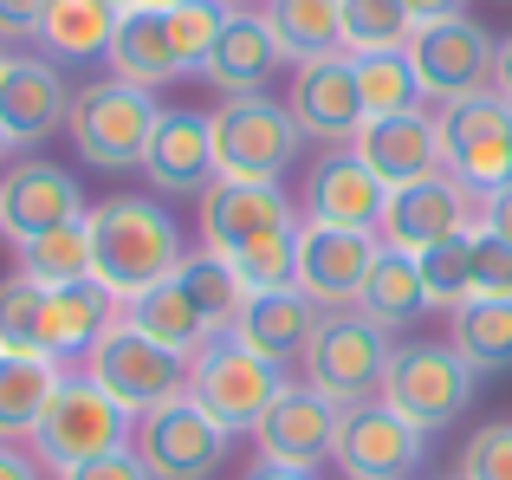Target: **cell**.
<instances>
[{
  "label": "cell",
  "instance_id": "6da1fadb",
  "mask_svg": "<svg viewBox=\"0 0 512 480\" xmlns=\"http://www.w3.org/2000/svg\"><path fill=\"white\" fill-rule=\"evenodd\" d=\"M85 221H91V279L104 292H117L124 305L169 286L175 266L188 260L175 215L150 195H117V202L91 208Z\"/></svg>",
  "mask_w": 512,
  "mask_h": 480
},
{
  "label": "cell",
  "instance_id": "7a4b0ae2",
  "mask_svg": "<svg viewBox=\"0 0 512 480\" xmlns=\"http://www.w3.org/2000/svg\"><path fill=\"white\" fill-rule=\"evenodd\" d=\"M279 396H286V364L260 357L253 344H240L234 331H221V338L188 364V403L227 435H253Z\"/></svg>",
  "mask_w": 512,
  "mask_h": 480
},
{
  "label": "cell",
  "instance_id": "3957f363",
  "mask_svg": "<svg viewBox=\"0 0 512 480\" xmlns=\"http://www.w3.org/2000/svg\"><path fill=\"white\" fill-rule=\"evenodd\" d=\"M130 435H137V409H124L104 383H91L85 370H78V377L59 383L52 409L39 416L33 461L52 468V474H72L78 461H98V455H111V448H130Z\"/></svg>",
  "mask_w": 512,
  "mask_h": 480
},
{
  "label": "cell",
  "instance_id": "277c9868",
  "mask_svg": "<svg viewBox=\"0 0 512 480\" xmlns=\"http://www.w3.org/2000/svg\"><path fill=\"white\" fill-rule=\"evenodd\" d=\"M156 124H163L156 91L124 85V78H98V85L72 91V117H65V130H72L78 156L91 169H143Z\"/></svg>",
  "mask_w": 512,
  "mask_h": 480
},
{
  "label": "cell",
  "instance_id": "5b68a950",
  "mask_svg": "<svg viewBox=\"0 0 512 480\" xmlns=\"http://www.w3.org/2000/svg\"><path fill=\"white\" fill-rule=\"evenodd\" d=\"M435 137H441V169L467 195L487 202V195L512 189V104L500 91H474V98L441 104Z\"/></svg>",
  "mask_w": 512,
  "mask_h": 480
},
{
  "label": "cell",
  "instance_id": "8992f818",
  "mask_svg": "<svg viewBox=\"0 0 512 480\" xmlns=\"http://www.w3.org/2000/svg\"><path fill=\"white\" fill-rule=\"evenodd\" d=\"M389 357H396V344H389L383 325H370L363 312H325L312 351H305V370H312L305 383L318 396H331L338 409H363L383 396Z\"/></svg>",
  "mask_w": 512,
  "mask_h": 480
},
{
  "label": "cell",
  "instance_id": "52a82bcc",
  "mask_svg": "<svg viewBox=\"0 0 512 480\" xmlns=\"http://www.w3.org/2000/svg\"><path fill=\"white\" fill-rule=\"evenodd\" d=\"M467 396H474V370H467V357L454 344H396L376 403H389L402 422L435 435L467 409Z\"/></svg>",
  "mask_w": 512,
  "mask_h": 480
},
{
  "label": "cell",
  "instance_id": "ba28073f",
  "mask_svg": "<svg viewBox=\"0 0 512 480\" xmlns=\"http://www.w3.org/2000/svg\"><path fill=\"white\" fill-rule=\"evenodd\" d=\"M299 150H305L299 124L273 98H227L214 111V156H221L227 182H279L299 163Z\"/></svg>",
  "mask_w": 512,
  "mask_h": 480
},
{
  "label": "cell",
  "instance_id": "9c48e42d",
  "mask_svg": "<svg viewBox=\"0 0 512 480\" xmlns=\"http://www.w3.org/2000/svg\"><path fill=\"white\" fill-rule=\"evenodd\" d=\"M85 377L104 383V390H111L124 409L150 416V409H163V403H175V396H188V357H175V351H163V344H150L143 331H130V325H111L98 344H91Z\"/></svg>",
  "mask_w": 512,
  "mask_h": 480
},
{
  "label": "cell",
  "instance_id": "30bf717a",
  "mask_svg": "<svg viewBox=\"0 0 512 480\" xmlns=\"http://www.w3.org/2000/svg\"><path fill=\"white\" fill-rule=\"evenodd\" d=\"M227 442H234V435L214 429L188 396L137 416V435H130V448H137V461L150 468V480H214V468L227 461Z\"/></svg>",
  "mask_w": 512,
  "mask_h": 480
},
{
  "label": "cell",
  "instance_id": "8fae6325",
  "mask_svg": "<svg viewBox=\"0 0 512 480\" xmlns=\"http://www.w3.org/2000/svg\"><path fill=\"white\" fill-rule=\"evenodd\" d=\"M493 46H500V39H493L480 20L454 13V20L415 26V39H409V65H415V78H422L428 98L454 104V98H474V91H487V85H493Z\"/></svg>",
  "mask_w": 512,
  "mask_h": 480
},
{
  "label": "cell",
  "instance_id": "7c38bea8",
  "mask_svg": "<svg viewBox=\"0 0 512 480\" xmlns=\"http://www.w3.org/2000/svg\"><path fill=\"white\" fill-rule=\"evenodd\" d=\"M85 189L72 182V169L46 163V156H13L0 169V234L20 247V240H39L65 221H85Z\"/></svg>",
  "mask_w": 512,
  "mask_h": 480
},
{
  "label": "cell",
  "instance_id": "4fadbf2b",
  "mask_svg": "<svg viewBox=\"0 0 512 480\" xmlns=\"http://www.w3.org/2000/svg\"><path fill=\"white\" fill-rule=\"evenodd\" d=\"M286 111L299 124L305 143H331L350 150V137L363 130V91H357V59L350 52H325V59H305L292 72Z\"/></svg>",
  "mask_w": 512,
  "mask_h": 480
},
{
  "label": "cell",
  "instance_id": "5bb4252c",
  "mask_svg": "<svg viewBox=\"0 0 512 480\" xmlns=\"http://www.w3.org/2000/svg\"><path fill=\"white\" fill-rule=\"evenodd\" d=\"M428 455V435L415 422H402L389 403H363L344 409V429L331 461L344 468V480H409Z\"/></svg>",
  "mask_w": 512,
  "mask_h": 480
},
{
  "label": "cell",
  "instance_id": "9a60e30c",
  "mask_svg": "<svg viewBox=\"0 0 512 480\" xmlns=\"http://www.w3.org/2000/svg\"><path fill=\"white\" fill-rule=\"evenodd\" d=\"M474 202H480V195H467L454 176L415 182V189H389L383 221H376V240H383V247H396V253H428V247H441V240L480 228V221H474Z\"/></svg>",
  "mask_w": 512,
  "mask_h": 480
},
{
  "label": "cell",
  "instance_id": "2e32d148",
  "mask_svg": "<svg viewBox=\"0 0 512 480\" xmlns=\"http://www.w3.org/2000/svg\"><path fill=\"white\" fill-rule=\"evenodd\" d=\"M279 228H299V208H292V195L279 182H227L221 176L201 195V247L221 253V260H234L240 247H253V240H266Z\"/></svg>",
  "mask_w": 512,
  "mask_h": 480
},
{
  "label": "cell",
  "instance_id": "e0dca14e",
  "mask_svg": "<svg viewBox=\"0 0 512 480\" xmlns=\"http://www.w3.org/2000/svg\"><path fill=\"white\" fill-rule=\"evenodd\" d=\"M338 429H344V409L331 403V396H318L312 383H286V396L260 416L253 442H260V461L318 468V461H331V448H338Z\"/></svg>",
  "mask_w": 512,
  "mask_h": 480
},
{
  "label": "cell",
  "instance_id": "ac0fdd59",
  "mask_svg": "<svg viewBox=\"0 0 512 480\" xmlns=\"http://www.w3.org/2000/svg\"><path fill=\"white\" fill-rule=\"evenodd\" d=\"M350 156H357V163L370 169L383 189H415V182L448 176V169H441L435 117H422V111H402V117H363V130L350 137Z\"/></svg>",
  "mask_w": 512,
  "mask_h": 480
},
{
  "label": "cell",
  "instance_id": "d6986e66",
  "mask_svg": "<svg viewBox=\"0 0 512 480\" xmlns=\"http://www.w3.org/2000/svg\"><path fill=\"white\" fill-rule=\"evenodd\" d=\"M383 240L376 234H344V228H299V292L318 305V312H350L370 279Z\"/></svg>",
  "mask_w": 512,
  "mask_h": 480
},
{
  "label": "cell",
  "instance_id": "ffe728a7",
  "mask_svg": "<svg viewBox=\"0 0 512 480\" xmlns=\"http://www.w3.org/2000/svg\"><path fill=\"white\" fill-rule=\"evenodd\" d=\"M143 176L156 195H208L221 182V156H214V117L201 111H163L150 150H143Z\"/></svg>",
  "mask_w": 512,
  "mask_h": 480
},
{
  "label": "cell",
  "instance_id": "44dd1931",
  "mask_svg": "<svg viewBox=\"0 0 512 480\" xmlns=\"http://www.w3.org/2000/svg\"><path fill=\"white\" fill-rule=\"evenodd\" d=\"M389 189L357 163L350 150H325L305 182V221L312 228H344V234H376Z\"/></svg>",
  "mask_w": 512,
  "mask_h": 480
},
{
  "label": "cell",
  "instance_id": "7402d4cb",
  "mask_svg": "<svg viewBox=\"0 0 512 480\" xmlns=\"http://www.w3.org/2000/svg\"><path fill=\"white\" fill-rule=\"evenodd\" d=\"M72 117V91H65L52 59H7L0 72V130L13 150H33Z\"/></svg>",
  "mask_w": 512,
  "mask_h": 480
},
{
  "label": "cell",
  "instance_id": "603a6c76",
  "mask_svg": "<svg viewBox=\"0 0 512 480\" xmlns=\"http://www.w3.org/2000/svg\"><path fill=\"white\" fill-rule=\"evenodd\" d=\"M117 312H124V299L104 292L98 279H85V286H46V312H39V357H52V364L78 357V364H85L91 344L117 325Z\"/></svg>",
  "mask_w": 512,
  "mask_h": 480
},
{
  "label": "cell",
  "instance_id": "cb8c5ba5",
  "mask_svg": "<svg viewBox=\"0 0 512 480\" xmlns=\"http://www.w3.org/2000/svg\"><path fill=\"white\" fill-rule=\"evenodd\" d=\"M279 39H273V26H266V13H227V26H221V39H214V52H208V65H201V78H208L221 98H260L266 91V78L279 72Z\"/></svg>",
  "mask_w": 512,
  "mask_h": 480
},
{
  "label": "cell",
  "instance_id": "d4e9b609",
  "mask_svg": "<svg viewBox=\"0 0 512 480\" xmlns=\"http://www.w3.org/2000/svg\"><path fill=\"white\" fill-rule=\"evenodd\" d=\"M111 78L124 85H143V91H163L175 78H188L182 52H175V33H169V7H124L117 13V39H111Z\"/></svg>",
  "mask_w": 512,
  "mask_h": 480
},
{
  "label": "cell",
  "instance_id": "484cf974",
  "mask_svg": "<svg viewBox=\"0 0 512 480\" xmlns=\"http://www.w3.org/2000/svg\"><path fill=\"white\" fill-rule=\"evenodd\" d=\"M318 325H325V312L305 292H253L234 318V338L253 344L260 357H273V364H292V357L312 351Z\"/></svg>",
  "mask_w": 512,
  "mask_h": 480
},
{
  "label": "cell",
  "instance_id": "4316f807",
  "mask_svg": "<svg viewBox=\"0 0 512 480\" xmlns=\"http://www.w3.org/2000/svg\"><path fill=\"white\" fill-rule=\"evenodd\" d=\"M124 325L130 331H143V338L150 344H163V351H175V357H188V364H195L201 351H208L214 338H221V331L208 325V318L195 312V305L182 299V286H156V292H143V299H130L124 305Z\"/></svg>",
  "mask_w": 512,
  "mask_h": 480
},
{
  "label": "cell",
  "instance_id": "83f0119b",
  "mask_svg": "<svg viewBox=\"0 0 512 480\" xmlns=\"http://www.w3.org/2000/svg\"><path fill=\"white\" fill-rule=\"evenodd\" d=\"M350 312H363L370 325H383V331L415 325V318L428 312V286H422L415 253H396V247L376 253V266H370V279H363V292H357V305H350Z\"/></svg>",
  "mask_w": 512,
  "mask_h": 480
},
{
  "label": "cell",
  "instance_id": "f1b7e54d",
  "mask_svg": "<svg viewBox=\"0 0 512 480\" xmlns=\"http://www.w3.org/2000/svg\"><path fill=\"white\" fill-rule=\"evenodd\" d=\"M65 370L52 357H0V442H33Z\"/></svg>",
  "mask_w": 512,
  "mask_h": 480
},
{
  "label": "cell",
  "instance_id": "f546056e",
  "mask_svg": "<svg viewBox=\"0 0 512 480\" xmlns=\"http://www.w3.org/2000/svg\"><path fill=\"white\" fill-rule=\"evenodd\" d=\"M266 26H273L286 59H325L344 52V7L338 0H266Z\"/></svg>",
  "mask_w": 512,
  "mask_h": 480
},
{
  "label": "cell",
  "instance_id": "4dcf8cb0",
  "mask_svg": "<svg viewBox=\"0 0 512 480\" xmlns=\"http://www.w3.org/2000/svg\"><path fill=\"white\" fill-rule=\"evenodd\" d=\"M117 39V7L111 0H52L46 26H39V46L46 59H98Z\"/></svg>",
  "mask_w": 512,
  "mask_h": 480
},
{
  "label": "cell",
  "instance_id": "1f68e13d",
  "mask_svg": "<svg viewBox=\"0 0 512 480\" xmlns=\"http://www.w3.org/2000/svg\"><path fill=\"white\" fill-rule=\"evenodd\" d=\"M175 286H182V299L195 305L201 318H208L214 331H234V318H240V305H247V286H240V273H234V260H221V253H188L182 266H175Z\"/></svg>",
  "mask_w": 512,
  "mask_h": 480
},
{
  "label": "cell",
  "instance_id": "d6a6232c",
  "mask_svg": "<svg viewBox=\"0 0 512 480\" xmlns=\"http://www.w3.org/2000/svg\"><path fill=\"white\" fill-rule=\"evenodd\" d=\"M454 351L467 357V370H512V299H474L454 312Z\"/></svg>",
  "mask_w": 512,
  "mask_h": 480
},
{
  "label": "cell",
  "instance_id": "836d02e7",
  "mask_svg": "<svg viewBox=\"0 0 512 480\" xmlns=\"http://www.w3.org/2000/svg\"><path fill=\"white\" fill-rule=\"evenodd\" d=\"M20 273L39 286H85L91 279V221H65V228L20 240Z\"/></svg>",
  "mask_w": 512,
  "mask_h": 480
},
{
  "label": "cell",
  "instance_id": "e575fe53",
  "mask_svg": "<svg viewBox=\"0 0 512 480\" xmlns=\"http://www.w3.org/2000/svg\"><path fill=\"white\" fill-rule=\"evenodd\" d=\"M357 91H363V117H402V111H422V98H428L409 52H363Z\"/></svg>",
  "mask_w": 512,
  "mask_h": 480
},
{
  "label": "cell",
  "instance_id": "d590c367",
  "mask_svg": "<svg viewBox=\"0 0 512 480\" xmlns=\"http://www.w3.org/2000/svg\"><path fill=\"white\" fill-rule=\"evenodd\" d=\"M344 7V52L363 59V52H409L415 39V13L402 0H338Z\"/></svg>",
  "mask_w": 512,
  "mask_h": 480
},
{
  "label": "cell",
  "instance_id": "8d00e7d4",
  "mask_svg": "<svg viewBox=\"0 0 512 480\" xmlns=\"http://www.w3.org/2000/svg\"><path fill=\"white\" fill-rule=\"evenodd\" d=\"M234 273L247 286V299L253 292H299V228H279V234L253 240V247H240Z\"/></svg>",
  "mask_w": 512,
  "mask_h": 480
},
{
  "label": "cell",
  "instance_id": "74e56055",
  "mask_svg": "<svg viewBox=\"0 0 512 480\" xmlns=\"http://www.w3.org/2000/svg\"><path fill=\"white\" fill-rule=\"evenodd\" d=\"M39 312H46L39 279H0V357H39Z\"/></svg>",
  "mask_w": 512,
  "mask_h": 480
},
{
  "label": "cell",
  "instance_id": "f35d334b",
  "mask_svg": "<svg viewBox=\"0 0 512 480\" xmlns=\"http://www.w3.org/2000/svg\"><path fill=\"white\" fill-rule=\"evenodd\" d=\"M227 0H182V7H169V33H175V52H182V65L201 78V65H208L214 39H221L227 26Z\"/></svg>",
  "mask_w": 512,
  "mask_h": 480
},
{
  "label": "cell",
  "instance_id": "ab89813d",
  "mask_svg": "<svg viewBox=\"0 0 512 480\" xmlns=\"http://www.w3.org/2000/svg\"><path fill=\"white\" fill-rule=\"evenodd\" d=\"M467 240H474V228L441 240V247H428V253H415L422 286H428V305H454V312L467 305Z\"/></svg>",
  "mask_w": 512,
  "mask_h": 480
},
{
  "label": "cell",
  "instance_id": "60d3db41",
  "mask_svg": "<svg viewBox=\"0 0 512 480\" xmlns=\"http://www.w3.org/2000/svg\"><path fill=\"white\" fill-rule=\"evenodd\" d=\"M474 299H512V247H500L487 228L467 240V305Z\"/></svg>",
  "mask_w": 512,
  "mask_h": 480
},
{
  "label": "cell",
  "instance_id": "b9f144b4",
  "mask_svg": "<svg viewBox=\"0 0 512 480\" xmlns=\"http://www.w3.org/2000/svg\"><path fill=\"white\" fill-rule=\"evenodd\" d=\"M461 480H512V422H487L467 435Z\"/></svg>",
  "mask_w": 512,
  "mask_h": 480
},
{
  "label": "cell",
  "instance_id": "7bdbcfd3",
  "mask_svg": "<svg viewBox=\"0 0 512 480\" xmlns=\"http://www.w3.org/2000/svg\"><path fill=\"white\" fill-rule=\"evenodd\" d=\"M59 480H150V468L137 461V448H111V455H98V461H78V468L59 474Z\"/></svg>",
  "mask_w": 512,
  "mask_h": 480
},
{
  "label": "cell",
  "instance_id": "ee69618b",
  "mask_svg": "<svg viewBox=\"0 0 512 480\" xmlns=\"http://www.w3.org/2000/svg\"><path fill=\"white\" fill-rule=\"evenodd\" d=\"M46 7H52V0H0V46H13V39H39Z\"/></svg>",
  "mask_w": 512,
  "mask_h": 480
},
{
  "label": "cell",
  "instance_id": "f6af8a7d",
  "mask_svg": "<svg viewBox=\"0 0 512 480\" xmlns=\"http://www.w3.org/2000/svg\"><path fill=\"white\" fill-rule=\"evenodd\" d=\"M480 228H487L500 247H512V189L500 195H487V208H480Z\"/></svg>",
  "mask_w": 512,
  "mask_h": 480
},
{
  "label": "cell",
  "instance_id": "bcb514c9",
  "mask_svg": "<svg viewBox=\"0 0 512 480\" xmlns=\"http://www.w3.org/2000/svg\"><path fill=\"white\" fill-rule=\"evenodd\" d=\"M0 480H46V474H39L33 455H20L13 442H0Z\"/></svg>",
  "mask_w": 512,
  "mask_h": 480
},
{
  "label": "cell",
  "instance_id": "7dc6e473",
  "mask_svg": "<svg viewBox=\"0 0 512 480\" xmlns=\"http://www.w3.org/2000/svg\"><path fill=\"white\" fill-rule=\"evenodd\" d=\"M402 7L415 13V26H435V20H454V13H467V0H402Z\"/></svg>",
  "mask_w": 512,
  "mask_h": 480
},
{
  "label": "cell",
  "instance_id": "c3c4849f",
  "mask_svg": "<svg viewBox=\"0 0 512 480\" xmlns=\"http://www.w3.org/2000/svg\"><path fill=\"white\" fill-rule=\"evenodd\" d=\"M493 91H500V98L512 104V33L500 39V46H493Z\"/></svg>",
  "mask_w": 512,
  "mask_h": 480
},
{
  "label": "cell",
  "instance_id": "681fc988",
  "mask_svg": "<svg viewBox=\"0 0 512 480\" xmlns=\"http://www.w3.org/2000/svg\"><path fill=\"white\" fill-rule=\"evenodd\" d=\"M240 480H318V474L312 468H279V461H253Z\"/></svg>",
  "mask_w": 512,
  "mask_h": 480
},
{
  "label": "cell",
  "instance_id": "f907efd6",
  "mask_svg": "<svg viewBox=\"0 0 512 480\" xmlns=\"http://www.w3.org/2000/svg\"><path fill=\"white\" fill-rule=\"evenodd\" d=\"M143 7H182V0H143Z\"/></svg>",
  "mask_w": 512,
  "mask_h": 480
},
{
  "label": "cell",
  "instance_id": "816d5d0a",
  "mask_svg": "<svg viewBox=\"0 0 512 480\" xmlns=\"http://www.w3.org/2000/svg\"><path fill=\"white\" fill-rule=\"evenodd\" d=\"M7 150H13V143H7V130H0V156H7Z\"/></svg>",
  "mask_w": 512,
  "mask_h": 480
},
{
  "label": "cell",
  "instance_id": "f5cc1de1",
  "mask_svg": "<svg viewBox=\"0 0 512 480\" xmlns=\"http://www.w3.org/2000/svg\"><path fill=\"white\" fill-rule=\"evenodd\" d=\"M111 7H117V13H124V7H137V0H111Z\"/></svg>",
  "mask_w": 512,
  "mask_h": 480
},
{
  "label": "cell",
  "instance_id": "db71d44e",
  "mask_svg": "<svg viewBox=\"0 0 512 480\" xmlns=\"http://www.w3.org/2000/svg\"><path fill=\"white\" fill-rule=\"evenodd\" d=\"M0 72H7V52H0Z\"/></svg>",
  "mask_w": 512,
  "mask_h": 480
},
{
  "label": "cell",
  "instance_id": "11a10c76",
  "mask_svg": "<svg viewBox=\"0 0 512 480\" xmlns=\"http://www.w3.org/2000/svg\"><path fill=\"white\" fill-rule=\"evenodd\" d=\"M227 7H240V0H227Z\"/></svg>",
  "mask_w": 512,
  "mask_h": 480
},
{
  "label": "cell",
  "instance_id": "9f6ffc18",
  "mask_svg": "<svg viewBox=\"0 0 512 480\" xmlns=\"http://www.w3.org/2000/svg\"><path fill=\"white\" fill-rule=\"evenodd\" d=\"M454 480H461V474H454Z\"/></svg>",
  "mask_w": 512,
  "mask_h": 480
}]
</instances>
